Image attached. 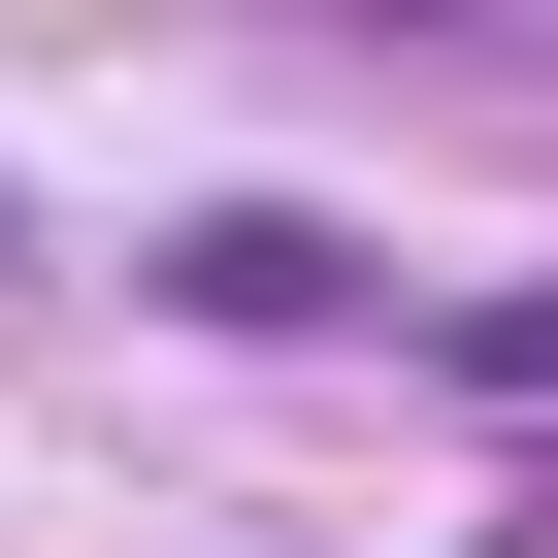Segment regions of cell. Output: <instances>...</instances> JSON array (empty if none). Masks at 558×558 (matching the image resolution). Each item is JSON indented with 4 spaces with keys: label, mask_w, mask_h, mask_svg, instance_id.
<instances>
[{
    "label": "cell",
    "mask_w": 558,
    "mask_h": 558,
    "mask_svg": "<svg viewBox=\"0 0 558 558\" xmlns=\"http://www.w3.org/2000/svg\"><path fill=\"white\" fill-rule=\"evenodd\" d=\"M460 395H558V263H525V296H460Z\"/></svg>",
    "instance_id": "2"
},
{
    "label": "cell",
    "mask_w": 558,
    "mask_h": 558,
    "mask_svg": "<svg viewBox=\"0 0 558 558\" xmlns=\"http://www.w3.org/2000/svg\"><path fill=\"white\" fill-rule=\"evenodd\" d=\"M165 296H197V329H329V296H362V230H329V197H197V230H165Z\"/></svg>",
    "instance_id": "1"
}]
</instances>
